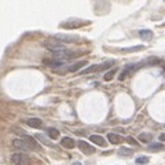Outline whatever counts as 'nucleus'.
I'll list each match as a JSON object with an SVG mask.
<instances>
[{
	"label": "nucleus",
	"mask_w": 165,
	"mask_h": 165,
	"mask_svg": "<svg viewBox=\"0 0 165 165\" xmlns=\"http://www.w3.org/2000/svg\"><path fill=\"white\" fill-rule=\"evenodd\" d=\"M134 154V151L131 148H127V147H121L118 150V156H123V157H131Z\"/></svg>",
	"instance_id": "nucleus-18"
},
{
	"label": "nucleus",
	"mask_w": 165,
	"mask_h": 165,
	"mask_svg": "<svg viewBox=\"0 0 165 165\" xmlns=\"http://www.w3.org/2000/svg\"><path fill=\"white\" fill-rule=\"evenodd\" d=\"M85 54V52H77V51H68V50H59V51H55L54 52V59L57 61H66L69 59H73V58H77L80 55Z\"/></svg>",
	"instance_id": "nucleus-2"
},
{
	"label": "nucleus",
	"mask_w": 165,
	"mask_h": 165,
	"mask_svg": "<svg viewBox=\"0 0 165 165\" xmlns=\"http://www.w3.org/2000/svg\"><path fill=\"white\" fill-rule=\"evenodd\" d=\"M107 140H109L112 145H120V143L124 142V138L120 136V135H117V134H113V132H110V134L107 135Z\"/></svg>",
	"instance_id": "nucleus-9"
},
{
	"label": "nucleus",
	"mask_w": 165,
	"mask_h": 165,
	"mask_svg": "<svg viewBox=\"0 0 165 165\" xmlns=\"http://www.w3.org/2000/svg\"><path fill=\"white\" fill-rule=\"evenodd\" d=\"M85 65H87V62H85V61H81V62H77V63H74V65L69 66V68H68V72H76V70L81 69L82 66H85Z\"/></svg>",
	"instance_id": "nucleus-17"
},
{
	"label": "nucleus",
	"mask_w": 165,
	"mask_h": 165,
	"mask_svg": "<svg viewBox=\"0 0 165 165\" xmlns=\"http://www.w3.org/2000/svg\"><path fill=\"white\" fill-rule=\"evenodd\" d=\"M44 46H46V48H48L52 52L59 51V50H65V46L62 43H59V41H46Z\"/></svg>",
	"instance_id": "nucleus-8"
},
{
	"label": "nucleus",
	"mask_w": 165,
	"mask_h": 165,
	"mask_svg": "<svg viewBox=\"0 0 165 165\" xmlns=\"http://www.w3.org/2000/svg\"><path fill=\"white\" fill-rule=\"evenodd\" d=\"M88 24H90L88 21H82V19H68V21L61 24V28H63V29H77V28L85 26Z\"/></svg>",
	"instance_id": "nucleus-4"
},
{
	"label": "nucleus",
	"mask_w": 165,
	"mask_h": 165,
	"mask_svg": "<svg viewBox=\"0 0 165 165\" xmlns=\"http://www.w3.org/2000/svg\"><path fill=\"white\" fill-rule=\"evenodd\" d=\"M153 30L150 29H143V30H139V37L145 41H150L153 38Z\"/></svg>",
	"instance_id": "nucleus-11"
},
{
	"label": "nucleus",
	"mask_w": 165,
	"mask_h": 165,
	"mask_svg": "<svg viewBox=\"0 0 165 165\" xmlns=\"http://www.w3.org/2000/svg\"><path fill=\"white\" fill-rule=\"evenodd\" d=\"M90 140H91L92 143H95V145L102 146V147H105V146H106V140H105L101 136V135H91V136H90Z\"/></svg>",
	"instance_id": "nucleus-12"
},
{
	"label": "nucleus",
	"mask_w": 165,
	"mask_h": 165,
	"mask_svg": "<svg viewBox=\"0 0 165 165\" xmlns=\"http://www.w3.org/2000/svg\"><path fill=\"white\" fill-rule=\"evenodd\" d=\"M164 145L162 143H150L148 145V147H147V150L148 151H162L164 150Z\"/></svg>",
	"instance_id": "nucleus-14"
},
{
	"label": "nucleus",
	"mask_w": 165,
	"mask_h": 165,
	"mask_svg": "<svg viewBox=\"0 0 165 165\" xmlns=\"http://www.w3.org/2000/svg\"><path fill=\"white\" fill-rule=\"evenodd\" d=\"M114 73H116V69H113V70H109L106 74H105L103 79L106 80V81H110V80H112L113 77H114Z\"/></svg>",
	"instance_id": "nucleus-22"
},
{
	"label": "nucleus",
	"mask_w": 165,
	"mask_h": 165,
	"mask_svg": "<svg viewBox=\"0 0 165 165\" xmlns=\"http://www.w3.org/2000/svg\"><path fill=\"white\" fill-rule=\"evenodd\" d=\"M127 142H128L129 145L135 146V147H136V146H138V142H136V140L134 139V138H131V136H128V138H127Z\"/></svg>",
	"instance_id": "nucleus-23"
},
{
	"label": "nucleus",
	"mask_w": 165,
	"mask_h": 165,
	"mask_svg": "<svg viewBox=\"0 0 165 165\" xmlns=\"http://www.w3.org/2000/svg\"><path fill=\"white\" fill-rule=\"evenodd\" d=\"M162 26H165V22H164V24H162Z\"/></svg>",
	"instance_id": "nucleus-26"
},
{
	"label": "nucleus",
	"mask_w": 165,
	"mask_h": 165,
	"mask_svg": "<svg viewBox=\"0 0 165 165\" xmlns=\"http://www.w3.org/2000/svg\"><path fill=\"white\" fill-rule=\"evenodd\" d=\"M164 2H165V0H164Z\"/></svg>",
	"instance_id": "nucleus-27"
},
{
	"label": "nucleus",
	"mask_w": 165,
	"mask_h": 165,
	"mask_svg": "<svg viewBox=\"0 0 165 165\" xmlns=\"http://www.w3.org/2000/svg\"><path fill=\"white\" fill-rule=\"evenodd\" d=\"M138 138H139V140L142 143H148L151 139H153V135L148 134V132H142V134H140Z\"/></svg>",
	"instance_id": "nucleus-15"
},
{
	"label": "nucleus",
	"mask_w": 165,
	"mask_h": 165,
	"mask_svg": "<svg viewBox=\"0 0 165 165\" xmlns=\"http://www.w3.org/2000/svg\"><path fill=\"white\" fill-rule=\"evenodd\" d=\"M54 40L59 41L62 44H68V43H79L80 41V37L79 36H72V35H55Z\"/></svg>",
	"instance_id": "nucleus-6"
},
{
	"label": "nucleus",
	"mask_w": 165,
	"mask_h": 165,
	"mask_svg": "<svg viewBox=\"0 0 165 165\" xmlns=\"http://www.w3.org/2000/svg\"><path fill=\"white\" fill-rule=\"evenodd\" d=\"M112 65H113V62H106V63H102V65L101 63L92 65V66H90V68H87L85 70L80 72V74H92V73H95V72H102L107 68H112Z\"/></svg>",
	"instance_id": "nucleus-5"
},
{
	"label": "nucleus",
	"mask_w": 165,
	"mask_h": 165,
	"mask_svg": "<svg viewBox=\"0 0 165 165\" xmlns=\"http://www.w3.org/2000/svg\"><path fill=\"white\" fill-rule=\"evenodd\" d=\"M61 145H62V147H65V148H73L74 146H76V142H74L72 138L65 136V138H62V140H61Z\"/></svg>",
	"instance_id": "nucleus-13"
},
{
	"label": "nucleus",
	"mask_w": 165,
	"mask_h": 165,
	"mask_svg": "<svg viewBox=\"0 0 165 165\" xmlns=\"http://www.w3.org/2000/svg\"><path fill=\"white\" fill-rule=\"evenodd\" d=\"M135 162H136V164H139V165H142V164H147V162H148V157H146V156H140V157H138V158L135 160Z\"/></svg>",
	"instance_id": "nucleus-21"
},
{
	"label": "nucleus",
	"mask_w": 165,
	"mask_h": 165,
	"mask_svg": "<svg viewBox=\"0 0 165 165\" xmlns=\"http://www.w3.org/2000/svg\"><path fill=\"white\" fill-rule=\"evenodd\" d=\"M72 165H81L80 162H74V164H72Z\"/></svg>",
	"instance_id": "nucleus-25"
},
{
	"label": "nucleus",
	"mask_w": 165,
	"mask_h": 165,
	"mask_svg": "<svg viewBox=\"0 0 165 165\" xmlns=\"http://www.w3.org/2000/svg\"><path fill=\"white\" fill-rule=\"evenodd\" d=\"M36 139H40V142H41V143H44V145L50 146V147H52V146H54L51 142H48V140H47L46 138H44L43 135H40V134H37V135H36Z\"/></svg>",
	"instance_id": "nucleus-20"
},
{
	"label": "nucleus",
	"mask_w": 165,
	"mask_h": 165,
	"mask_svg": "<svg viewBox=\"0 0 165 165\" xmlns=\"http://www.w3.org/2000/svg\"><path fill=\"white\" fill-rule=\"evenodd\" d=\"M13 147L18 148V150H24V151H30V150L40 151L41 150L40 145L30 136H25V138H21V139H14Z\"/></svg>",
	"instance_id": "nucleus-1"
},
{
	"label": "nucleus",
	"mask_w": 165,
	"mask_h": 165,
	"mask_svg": "<svg viewBox=\"0 0 165 165\" xmlns=\"http://www.w3.org/2000/svg\"><path fill=\"white\" fill-rule=\"evenodd\" d=\"M11 162L15 165H35L32 157L25 153H14L11 156Z\"/></svg>",
	"instance_id": "nucleus-3"
},
{
	"label": "nucleus",
	"mask_w": 165,
	"mask_h": 165,
	"mask_svg": "<svg viewBox=\"0 0 165 165\" xmlns=\"http://www.w3.org/2000/svg\"><path fill=\"white\" fill-rule=\"evenodd\" d=\"M142 50H145V47H143V46H136V47H129V48H121L120 52H123V54H128V52L142 51Z\"/></svg>",
	"instance_id": "nucleus-16"
},
{
	"label": "nucleus",
	"mask_w": 165,
	"mask_h": 165,
	"mask_svg": "<svg viewBox=\"0 0 165 165\" xmlns=\"http://www.w3.org/2000/svg\"><path fill=\"white\" fill-rule=\"evenodd\" d=\"M77 147H79L84 154H87V156L95 153V147H94V146H91L90 143L85 142V140H79V142H77Z\"/></svg>",
	"instance_id": "nucleus-7"
},
{
	"label": "nucleus",
	"mask_w": 165,
	"mask_h": 165,
	"mask_svg": "<svg viewBox=\"0 0 165 165\" xmlns=\"http://www.w3.org/2000/svg\"><path fill=\"white\" fill-rule=\"evenodd\" d=\"M160 140H162V142H165V134H161V135H160Z\"/></svg>",
	"instance_id": "nucleus-24"
},
{
	"label": "nucleus",
	"mask_w": 165,
	"mask_h": 165,
	"mask_svg": "<svg viewBox=\"0 0 165 165\" xmlns=\"http://www.w3.org/2000/svg\"><path fill=\"white\" fill-rule=\"evenodd\" d=\"M26 124L30 127V128H41L43 127V121L37 117H32V118H28Z\"/></svg>",
	"instance_id": "nucleus-10"
},
{
	"label": "nucleus",
	"mask_w": 165,
	"mask_h": 165,
	"mask_svg": "<svg viewBox=\"0 0 165 165\" xmlns=\"http://www.w3.org/2000/svg\"><path fill=\"white\" fill-rule=\"evenodd\" d=\"M47 134H48V136L51 138V139H57V138L59 136V131L55 128H48L47 129Z\"/></svg>",
	"instance_id": "nucleus-19"
}]
</instances>
